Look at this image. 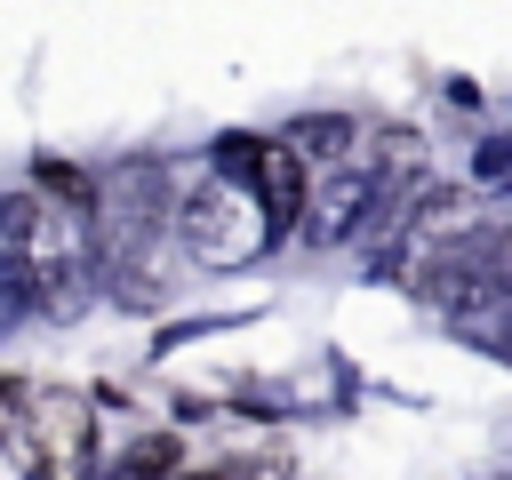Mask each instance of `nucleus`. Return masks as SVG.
Listing matches in <instances>:
<instances>
[{
  "instance_id": "nucleus-1",
  "label": "nucleus",
  "mask_w": 512,
  "mask_h": 480,
  "mask_svg": "<svg viewBox=\"0 0 512 480\" xmlns=\"http://www.w3.org/2000/svg\"><path fill=\"white\" fill-rule=\"evenodd\" d=\"M8 448L24 456V472H32V480H72V472L88 464V448H96V416H88V400H80V392L32 384L24 432H16Z\"/></svg>"
},
{
  "instance_id": "nucleus-5",
  "label": "nucleus",
  "mask_w": 512,
  "mask_h": 480,
  "mask_svg": "<svg viewBox=\"0 0 512 480\" xmlns=\"http://www.w3.org/2000/svg\"><path fill=\"white\" fill-rule=\"evenodd\" d=\"M168 472H176V440H136L120 464V480H168Z\"/></svg>"
},
{
  "instance_id": "nucleus-4",
  "label": "nucleus",
  "mask_w": 512,
  "mask_h": 480,
  "mask_svg": "<svg viewBox=\"0 0 512 480\" xmlns=\"http://www.w3.org/2000/svg\"><path fill=\"white\" fill-rule=\"evenodd\" d=\"M288 456H216V464H192V472H168V480H280Z\"/></svg>"
},
{
  "instance_id": "nucleus-3",
  "label": "nucleus",
  "mask_w": 512,
  "mask_h": 480,
  "mask_svg": "<svg viewBox=\"0 0 512 480\" xmlns=\"http://www.w3.org/2000/svg\"><path fill=\"white\" fill-rule=\"evenodd\" d=\"M288 144H296V152H312V160H344L352 120H344V112H328V120H296V128H288Z\"/></svg>"
},
{
  "instance_id": "nucleus-2",
  "label": "nucleus",
  "mask_w": 512,
  "mask_h": 480,
  "mask_svg": "<svg viewBox=\"0 0 512 480\" xmlns=\"http://www.w3.org/2000/svg\"><path fill=\"white\" fill-rule=\"evenodd\" d=\"M376 200H384V176H336V184L304 208V232H312L320 248H336L360 216H376Z\"/></svg>"
}]
</instances>
